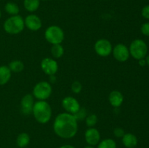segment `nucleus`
I'll list each match as a JSON object with an SVG mask.
<instances>
[{"label": "nucleus", "instance_id": "obj_1", "mask_svg": "<svg viewBox=\"0 0 149 148\" xmlns=\"http://www.w3.org/2000/svg\"><path fill=\"white\" fill-rule=\"evenodd\" d=\"M55 134L63 139H71L78 131V120L74 115L66 113L58 114L53 123Z\"/></svg>", "mask_w": 149, "mask_h": 148}, {"label": "nucleus", "instance_id": "obj_2", "mask_svg": "<svg viewBox=\"0 0 149 148\" xmlns=\"http://www.w3.org/2000/svg\"><path fill=\"white\" fill-rule=\"evenodd\" d=\"M32 113L35 120L41 124L47 123L52 118V108L46 100H38L33 104Z\"/></svg>", "mask_w": 149, "mask_h": 148}, {"label": "nucleus", "instance_id": "obj_3", "mask_svg": "<svg viewBox=\"0 0 149 148\" xmlns=\"http://www.w3.org/2000/svg\"><path fill=\"white\" fill-rule=\"evenodd\" d=\"M3 27L4 31L9 34H19L25 28L24 19L19 15L10 16L4 21Z\"/></svg>", "mask_w": 149, "mask_h": 148}, {"label": "nucleus", "instance_id": "obj_4", "mask_svg": "<svg viewBox=\"0 0 149 148\" xmlns=\"http://www.w3.org/2000/svg\"><path fill=\"white\" fill-rule=\"evenodd\" d=\"M45 38L48 43L53 44H61L65 38V33L60 26H50L45 30Z\"/></svg>", "mask_w": 149, "mask_h": 148}, {"label": "nucleus", "instance_id": "obj_5", "mask_svg": "<svg viewBox=\"0 0 149 148\" xmlns=\"http://www.w3.org/2000/svg\"><path fill=\"white\" fill-rule=\"evenodd\" d=\"M129 51L130 55L134 59L139 60L147 56L148 46L142 39H135L130 45Z\"/></svg>", "mask_w": 149, "mask_h": 148}, {"label": "nucleus", "instance_id": "obj_6", "mask_svg": "<svg viewBox=\"0 0 149 148\" xmlns=\"http://www.w3.org/2000/svg\"><path fill=\"white\" fill-rule=\"evenodd\" d=\"M52 88L50 83L39 81L33 86L32 95L38 100H47L52 94Z\"/></svg>", "mask_w": 149, "mask_h": 148}, {"label": "nucleus", "instance_id": "obj_7", "mask_svg": "<svg viewBox=\"0 0 149 148\" xmlns=\"http://www.w3.org/2000/svg\"><path fill=\"white\" fill-rule=\"evenodd\" d=\"M94 49L97 55L106 57L112 53L113 46L108 39H98L95 44Z\"/></svg>", "mask_w": 149, "mask_h": 148}, {"label": "nucleus", "instance_id": "obj_8", "mask_svg": "<svg viewBox=\"0 0 149 148\" xmlns=\"http://www.w3.org/2000/svg\"><path fill=\"white\" fill-rule=\"evenodd\" d=\"M111 54L113 55L114 59L120 62H126L130 56L129 48L122 43L117 44L115 45V46H113Z\"/></svg>", "mask_w": 149, "mask_h": 148}, {"label": "nucleus", "instance_id": "obj_9", "mask_svg": "<svg viewBox=\"0 0 149 148\" xmlns=\"http://www.w3.org/2000/svg\"><path fill=\"white\" fill-rule=\"evenodd\" d=\"M62 107L66 113L74 115L81 108L79 102L72 96H67L62 100Z\"/></svg>", "mask_w": 149, "mask_h": 148}, {"label": "nucleus", "instance_id": "obj_10", "mask_svg": "<svg viewBox=\"0 0 149 148\" xmlns=\"http://www.w3.org/2000/svg\"><path fill=\"white\" fill-rule=\"evenodd\" d=\"M41 68L45 74L48 75H55L58 71V64L55 59L45 57L41 61Z\"/></svg>", "mask_w": 149, "mask_h": 148}, {"label": "nucleus", "instance_id": "obj_11", "mask_svg": "<svg viewBox=\"0 0 149 148\" xmlns=\"http://www.w3.org/2000/svg\"><path fill=\"white\" fill-rule=\"evenodd\" d=\"M25 27L31 31H37L41 29L42 26V22L40 17L35 14H30L24 19Z\"/></svg>", "mask_w": 149, "mask_h": 148}, {"label": "nucleus", "instance_id": "obj_12", "mask_svg": "<svg viewBox=\"0 0 149 148\" xmlns=\"http://www.w3.org/2000/svg\"><path fill=\"white\" fill-rule=\"evenodd\" d=\"M34 97L32 94H27L22 97L20 100V110L24 115H29L32 113L33 104H34Z\"/></svg>", "mask_w": 149, "mask_h": 148}, {"label": "nucleus", "instance_id": "obj_13", "mask_svg": "<svg viewBox=\"0 0 149 148\" xmlns=\"http://www.w3.org/2000/svg\"><path fill=\"white\" fill-rule=\"evenodd\" d=\"M84 138L89 145L95 146L100 141V133L95 128H88L84 133Z\"/></svg>", "mask_w": 149, "mask_h": 148}, {"label": "nucleus", "instance_id": "obj_14", "mask_svg": "<svg viewBox=\"0 0 149 148\" xmlns=\"http://www.w3.org/2000/svg\"><path fill=\"white\" fill-rule=\"evenodd\" d=\"M109 100L111 105L116 108V107H120L123 103L124 96L119 91L114 90L109 94Z\"/></svg>", "mask_w": 149, "mask_h": 148}, {"label": "nucleus", "instance_id": "obj_15", "mask_svg": "<svg viewBox=\"0 0 149 148\" xmlns=\"http://www.w3.org/2000/svg\"><path fill=\"white\" fill-rule=\"evenodd\" d=\"M122 139V143L127 148H134L138 145V138L131 133H125Z\"/></svg>", "mask_w": 149, "mask_h": 148}, {"label": "nucleus", "instance_id": "obj_16", "mask_svg": "<svg viewBox=\"0 0 149 148\" xmlns=\"http://www.w3.org/2000/svg\"><path fill=\"white\" fill-rule=\"evenodd\" d=\"M12 72L8 66L1 65L0 66V86L5 85L11 78Z\"/></svg>", "mask_w": 149, "mask_h": 148}, {"label": "nucleus", "instance_id": "obj_17", "mask_svg": "<svg viewBox=\"0 0 149 148\" xmlns=\"http://www.w3.org/2000/svg\"><path fill=\"white\" fill-rule=\"evenodd\" d=\"M23 6L26 11L33 12L39 9L40 0H23Z\"/></svg>", "mask_w": 149, "mask_h": 148}, {"label": "nucleus", "instance_id": "obj_18", "mask_svg": "<svg viewBox=\"0 0 149 148\" xmlns=\"http://www.w3.org/2000/svg\"><path fill=\"white\" fill-rule=\"evenodd\" d=\"M30 142V136L26 132H22L18 134L16 139V143L20 148H24L29 145Z\"/></svg>", "mask_w": 149, "mask_h": 148}, {"label": "nucleus", "instance_id": "obj_19", "mask_svg": "<svg viewBox=\"0 0 149 148\" xmlns=\"http://www.w3.org/2000/svg\"><path fill=\"white\" fill-rule=\"evenodd\" d=\"M4 10L7 14L13 16L19 15L20 8L16 3L13 2V1H9L4 6Z\"/></svg>", "mask_w": 149, "mask_h": 148}, {"label": "nucleus", "instance_id": "obj_20", "mask_svg": "<svg viewBox=\"0 0 149 148\" xmlns=\"http://www.w3.org/2000/svg\"><path fill=\"white\" fill-rule=\"evenodd\" d=\"M51 55L55 59H59L63 55H64V49L63 46L61 45V44H53L50 49Z\"/></svg>", "mask_w": 149, "mask_h": 148}, {"label": "nucleus", "instance_id": "obj_21", "mask_svg": "<svg viewBox=\"0 0 149 148\" xmlns=\"http://www.w3.org/2000/svg\"><path fill=\"white\" fill-rule=\"evenodd\" d=\"M9 68L13 73H20L24 69V64L21 60L15 59L9 63Z\"/></svg>", "mask_w": 149, "mask_h": 148}, {"label": "nucleus", "instance_id": "obj_22", "mask_svg": "<svg viewBox=\"0 0 149 148\" xmlns=\"http://www.w3.org/2000/svg\"><path fill=\"white\" fill-rule=\"evenodd\" d=\"M97 148H116V143L112 139H105L97 144Z\"/></svg>", "mask_w": 149, "mask_h": 148}, {"label": "nucleus", "instance_id": "obj_23", "mask_svg": "<svg viewBox=\"0 0 149 148\" xmlns=\"http://www.w3.org/2000/svg\"><path fill=\"white\" fill-rule=\"evenodd\" d=\"M84 120H85V123L87 127H94L97 123V116L95 114L88 115Z\"/></svg>", "mask_w": 149, "mask_h": 148}, {"label": "nucleus", "instance_id": "obj_24", "mask_svg": "<svg viewBox=\"0 0 149 148\" xmlns=\"http://www.w3.org/2000/svg\"><path fill=\"white\" fill-rule=\"evenodd\" d=\"M71 89L73 93H74V94H79L81 91V89H82V85H81V84L79 81H74L72 84H71Z\"/></svg>", "mask_w": 149, "mask_h": 148}, {"label": "nucleus", "instance_id": "obj_25", "mask_svg": "<svg viewBox=\"0 0 149 148\" xmlns=\"http://www.w3.org/2000/svg\"><path fill=\"white\" fill-rule=\"evenodd\" d=\"M74 115L77 120H83L87 117V111H86L84 108L81 107L79 110L76 114H74Z\"/></svg>", "mask_w": 149, "mask_h": 148}, {"label": "nucleus", "instance_id": "obj_26", "mask_svg": "<svg viewBox=\"0 0 149 148\" xmlns=\"http://www.w3.org/2000/svg\"><path fill=\"white\" fill-rule=\"evenodd\" d=\"M125 130L120 127L116 128L113 130V135L117 138H122L124 135H125Z\"/></svg>", "mask_w": 149, "mask_h": 148}, {"label": "nucleus", "instance_id": "obj_27", "mask_svg": "<svg viewBox=\"0 0 149 148\" xmlns=\"http://www.w3.org/2000/svg\"><path fill=\"white\" fill-rule=\"evenodd\" d=\"M141 31L144 36H149V23H145L141 26Z\"/></svg>", "mask_w": 149, "mask_h": 148}, {"label": "nucleus", "instance_id": "obj_28", "mask_svg": "<svg viewBox=\"0 0 149 148\" xmlns=\"http://www.w3.org/2000/svg\"><path fill=\"white\" fill-rule=\"evenodd\" d=\"M141 15L144 18L149 20V4L145 6L141 10Z\"/></svg>", "mask_w": 149, "mask_h": 148}, {"label": "nucleus", "instance_id": "obj_29", "mask_svg": "<svg viewBox=\"0 0 149 148\" xmlns=\"http://www.w3.org/2000/svg\"><path fill=\"white\" fill-rule=\"evenodd\" d=\"M138 61H139V62H138V63H139V65H141V66L143 67V66H145L146 65V62L145 58H143V59H139Z\"/></svg>", "mask_w": 149, "mask_h": 148}, {"label": "nucleus", "instance_id": "obj_30", "mask_svg": "<svg viewBox=\"0 0 149 148\" xmlns=\"http://www.w3.org/2000/svg\"><path fill=\"white\" fill-rule=\"evenodd\" d=\"M49 80H50V82L55 83V79H56V77H55V75H49Z\"/></svg>", "mask_w": 149, "mask_h": 148}, {"label": "nucleus", "instance_id": "obj_31", "mask_svg": "<svg viewBox=\"0 0 149 148\" xmlns=\"http://www.w3.org/2000/svg\"><path fill=\"white\" fill-rule=\"evenodd\" d=\"M59 148H75V147L71 145H63V146L60 147Z\"/></svg>", "mask_w": 149, "mask_h": 148}, {"label": "nucleus", "instance_id": "obj_32", "mask_svg": "<svg viewBox=\"0 0 149 148\" xmlns=\"http://www.w3.org/2000/svg\"><path fill=\"white\" fill-rule=\"evenodd\" d=\"M146 64L148 65H149V55H147L146 57Z\"/></svg>", "mask_w": 149, "mask_h": 148}, {"label": "nucleus", "instance_id": "obj_33", "mask_svg": "<svg viewBox=\"0 0 149 148\" xmlns=\"http://www.w3.org/2000/svg\"><path fill=\"white\" fill-rule=\"evenodd\" d=\"M84 148H95L94 146H91V145H88V146H86Z\"/></svg>", "mask_w": 149, "mask_h": 148}, {"label": "nucleus", "instance_id": "obj_34", "mask_svg": "<svg viewBox=\"0 0 149 148\" xmlns=\"http://www.w3.org/2000/svg\"><path fill=\"white\" fill-rule=\"evenodd\" d=\"M1 10H0V19H1Z\"/></svg>", "mask_w": 149, "mask_h": 148}, {"label": "nucleus", "instance_id": "obj_35", "mask_svg": "<svg viewBox=\"0 0 149 148\" xmlns=\"http://www.w3.org/2000/svg\"><path fill=\"white\" fill-rule=\"evenodd\" d=\"M40 1H47V0H40Z\"/></svg>", "mask_w": 149, "mask_h": 148}, {"label": "nucleus", "instance_id": "obj_36", "mask_svg": "<svg viewBox=\"0 0 149 148\" xmlns=\"http://www.w3.org/2000/svg\"><path fill=\"white\" fill-rule=\"evenodd\" d=\"M24 148H26V147H24Z\"/></svg>", "mask_w": 149, "mask_h": 148}, {"label": "nucleus", "instance_id": "obj_37", "mask_svg": "<svg viewBox=\"0 0 149 148\" xmlns=\"http://www.w3.org/2000/svg\"><path fill=\"white\" fill-rule=\"evenodd\" d=\"M134 148H135V147H134Z\"/></svg>", "mask_w": 149, "mask_h": 148}]
</instances>
